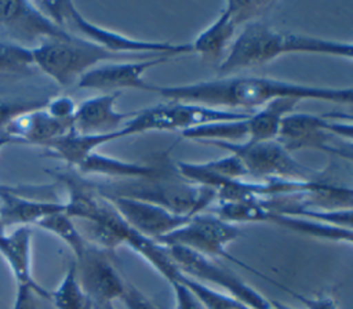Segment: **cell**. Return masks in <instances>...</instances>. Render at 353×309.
Listing matches in <instances>:
<instances>
[{
  "instance_id": "obj_31",
  "label": "cell",
  "mask_w": 353,
  "mask_h": 309,
  "mask_svg": "<svg viewBox=\"0 0 353 309\" xmlns=\"http://www.w3.org/2000/svg\"><path fill=\"white\" fill-rule=\"evenodd\" d=\"M203 168L210 174L222 179H245L247 171L240 159L232 153L216 160L201 163Z\"/></svg>"
},
{
  "instance_id": "obj_19",
  "label": "cell",
  "mask_w": 353,
  "mask_h": 309,
  "mask_svg": "<svg viewBox=\"0 0 353 309\" xmlns=\"http://www.w3.org/2000/svg\"><path fill=\"white\" fill-rule=\"evenodd\" d=\"M47 103V102H46ZM73 128V121L62 120L51 114L46 105L15 117L4 130L3 137L8 142L44 146L50 141L66 134Z\"/></svg>"
},
{
  "instance_id": "obj_5",
  "label": "cell",
  "mask_w": 353,
  "mask_h": 309,
  "mask_svg": "<svg viewBox=\"0 0 353 309\" xmlns=\"http://www.w3.org/2000/svg\"><path fill=\"white\" fill-rule=\"evenodd\" d=\"M30 52L33 66L61 87L77 84L92 68L123 58L73 33L63 39L43 41L30 48Z\"/></svg>"
},
{
  "instance_id": "obj_24",
  "label": "cell",
  "mask_w": 353,
  "mask_h": 309,
  "mask_svg": "<svg viewBox=\"0 0 353 309\" xmlns=\"http://www.w3.org/2000/svg\"><path fill=\"white\" fill-rule=\"evenodd\" d=\"M247 119L207 123V124L197 126V127L189 128L186 131H182L181 135L186 139L197 141L201 143L212 142V141L244 142L248 139Z\"/></svg>"
},
{
  "instance_id": "obj_20",
  "label": "cell",
  "mask_w": 353,
  "mask_h": 309,
  "mask_svg": "<svg viewBox=\"0 0 353 309\" xmlns=\"http://www.w3.org/2000/svg\"><path fill=\"white\" fill-rule=\"evenodd\" d=\"M168 164H142L106 156L99 152L90 154L77 168L81 177H102L106 181H127L161 175L168 171Z\"/></svg>"
},
{
  "instance_id": "obj_18",
  "label": "cell",
  "mask_w": 353,
  "mask_h": 309,
  "mask_svg": "<svg viewBox=\"0 0 353 309\" xmlns=\"http://www.w3.org/2000/svg\"><path fill=\"white\" fill-rule=\"evenodd\" d=\"M32 229L17 226L6 232L0 225V255L10 268L17 286L30 288L39 298L50 299V291L36 281L32 273Z\"/></svg>"
},
{
  "instance_id": "obj_37",
  "label": "cell",
  "mask_w": 353,
  "mask_h": 309,
  "mask_svg": "<svg viewBox=\"0 0 353 309\" xmlns=\"http://www.w3.org/2000/svg\"><path fill=\"white\" fill-rule=\"evenodd\" d=\"M10 142H8V139L6 138V137H3V135H0V150L6 146V145H8Z\"/></svg>"
},
{
  "instance_id": "obj_21",
  "label": "cell",
  "mask_w": 353,
  "mask_h": 309,
  "mask_svg": "<svg viewBox=\"0 0 353 309\" xmlns=\"http://www.w3.org/2000/svg\"><path fill=\"white\" fill-rule=\"evenodd\" d=\"M121 139L120 131L106 135H88L76 132L73 128L66 134L50 141L44 145L50 157L58 159L65 164L77 168L90 154L97 152L99 146Z\"/></svg>"
},
{
  "instance_id": "obj_35",
  "label": "cell",
  "mask_w": 353,
  "mask_h": 309,
  "mask_svg": "<svg viewBox=\"0 0 353 309\" xmlns=\"http://www.w3.org/2000/svg\"><path fill=\"white\" fill-rule=\"evenodd\" d=\"M37 295L25 286H17V292L11 309H39Z\"/></svg>"
},
{
  "instance_id": "obj_25",
  "label": "cell",
  "mask_w": 353,
  "mask_h": 309,
  "mask_svg": "<svg viewBox=\"0 0 353 309\" xmlns=\"http://www.w3.org/2000/svg\"><path fill=\"white\" fill-rule=\"evenodd\" d=\"M36 226L50 232L51 235L62 240L70 248L76 259L83 255V252L88 246V240L79 230L74 219L66 215L65 211L54 212L44 217L36 223Z\"/></svg>"
},
{
  "instance_id": "obj_15",
  "label": "cell",
  "mask_w": 353,
  "mask_h": 309,
  "mask_svg": "<svg viewBox=\"0 0 353 309\" xmlns=\"http://www.w3.org/2000/svg\"><path fill=\"white\" fill-rule=\"evenodd\" d=\"M102 197L117 211L130 228L153 240H159L160 237L171 233L190 218L178 215L164 207L143 200L121 196Z\"/></svg>"
},
{
  "instance_id": "obj_14",
  "label": "cell",
  "mask_w": 353,
  "mask_h": 309,
  "mask_svg": "<svg viewBox=\"0 0 353 309\" xmlns=\"http://www.w3.org/2000/svg\"><path fill=\"white\" fill-rule=\"evenodd\" d=\"M170 57H148L138 61H110L103 62L87 73L77 81L79 88H92L110 92L124 88L148 91L149 83L145 81V73L161 63H165Z\"/></svg>"
},
{
  "instance_id": "obj_22",
  "label": "cell",
  "mask_w": 353,
  "mask_h": 309,
  "mask_svg": "<svg viewBox=\"0 0 353 309\" xmlns=\"http://www.w3.org/2000/svg\"><path fill=\"white\" fill-rule=\"evenodd\" d=\"M301 101L292 98H279L254 110L247 119L248 139L247 141H268L276 139L281 120L285 114L294 112Z\"/></svg>"
},
{
  "instance_id": "obj_11",
  "label": "cell",
  "mask_w": 353,
  "mask_h": 309,
  "mask_svg": "<svg viewBox=\"0 0 353 309\" xmlns=\"http://www.w3.org/2000/svg\"><path fill=\"white\" fill-rule=\"evenodd\" d=\"M0 30L18 46L33 48L70 33L46 15L34 1L0 0Z\"/></svg>"
},
{
  "instance_id": "obj_32",
  "label": "cell",
  "mask_w": 353,
  "mask_h": 309,
  "mask_svg": "<svg viewBox=\"0 0 353 309\" xmlns=\"http://www.w3.org/2000/svg\"><path fill=\"white\" fill-rule=\"evenodd\" d=\"M127 309H161L148 295L131 283H125V288L120 298Z\"/></svg>"
},
{
  "instance_id": "obj_27",
  "label": "cell",
  "mask_w": 353,
  "mask_h": 309,
  "mask_svg": "<svg viewBox=\"0 0 353 309\" xmlns=\"http://www.w3.org/2000/svg\"><path fill=\"white\" fill-rule=\"evenodd\" d=\"M48 301L55 309H84L87 306L90 301L80 286L74 262L70 263L57 288L50 291Z\"/></svg>"
},
{
  "instance_id": "obj_13",
  "label": "cell",
  "mask_w": 353,
  "mask_h": 309,
  "mask_svg": "<svg viewBox=\"0 0 353 309\" xmlns=\"http://www.w3.org/2000/svg\"><path fill=\"white\" fill-rule=\"evenodd\" d=\"M80 286L92 305L120 299L125 283L105 251L90 244L74 262Z\"/></svg>"
},
{
  "instance_id": "obj_36",
  "label": "cell",
  "mask_w": 353,
  "mask_h": 309,
  "mask_svg": "<svg viewBox=\"0 0 353 309\" xmlns=\"http://www.w3.org/2000/svg\"><path fill=\"white\" fill-rule=\"evenodd\" d=\"M92 305V303H91ZM92 309H114L113 303L109 302V303H98V305H92Z\"/></svg>"
},
{
  "instance_id": "obj_23",
  "label": "cell",
  "mask_w": 353,
  "mask_h": 309,
  "mask_svg": "<svg viewBox=\"0 0 353 309\" xmlns=\"http://www.w3.org/2000/svg\"><path fill=\"white\" fill-rule=\"evenodd\" d=\"M265 222L274 223L280 228L310 236L314 239H321L334 243H347L350 244L353 240V229L336 226L314 219H307L302 217H292V215H283L277 212H272L268 210V217Z\"/></svg>"
},
{
  "instance_id": "obj_17",
  "label": "cell",
  "mask_w": 353,
  "mask_h": 309,
  "mask_svg": "<svg viewBox=\"0 0 353 309\" xmlns=\"http://www.w3.org/2000/svg\"><path fill=\"white\" fill-rule=\"evenodd\" d=\"M120 91L94 95L76 106L73 116V130L88 135H106L120 131L134 116V112H120L116 109Z\"/></svg>"
},
{
  "instance_id": "obj_2",
  "label": "cell",
  "mask_w": 353,
  "mask_h": 309,
  "mask_svg": "<svg viewBox=\"0 0 353 309\" xmlns=\"http://www.w3.org/2000/svg\"><path fill=\"white\" fill-rule=\"evenodd\" d=\"M287 54H321L352 59L353 44L283 32L254 19L247 22L239 36L233 39L226 57L218 66V73L223 76L240 69L262 66Z\"/></svg>"
},
{
  "instance_id": "obj_39",
  "label": "cell",
  "mask_w": 353,
  "mask_h": 309,
  "mask_svg": "<svg viewBox=\"0 0 353 309\" xmlns=\"http://www.w3.org/2000/svg\"><path fill=\"white\" fill-rule=\"evenodd\" d=\"M1 43H3V40H0V44H1Z\"/></svg>"
},
{
  "instance_id": "obj_33",
  "label": "cell",
  "mask_w": 353,
  "mask_h": 309,
  "mask_svg": "<svg viewBox=\"0 0 353 309\" xmlns=\"http://www.w3.org/2000/svg\"><path fill=\"white\" fill-rule=\"evenodd\" d=\"M285 292L295 297L306 309H338L334 299L327 295H319V297H306L299 292H295L284 286H280Z\"/></svg>"
},
{
  "instance_id": "obj_10",
  "label": "cell",
  "mask_w": 353,
  "mask_h": 309,
  "mask_svg": "<svg viewBox=\"0 0 353 309\" xmlns=\"http://www.w3.org/2000/svg\"><path fill=\"white\" fill-rule=\"evenodd\" d=\"M335 137H353L352 124L338 123L325 116L305 112H291L284 116L277 134V141L290 152L301 149H317L332 154H343L342 149L331 145Z\"/></svg>"
},
{
  "instance_id": "obj_12",
  "label": "cell",
  "mask_w": 353,
  "mask_h": 309,
  "mask_svg": "<svg viewBox=\"0 0 353 309\" xmlns=\"http://www.w3.org/2000/svg\"><path fill=\"white\" fill-rule=\"evenodd\" d=\"M273 4L270 1H225L214 22L201 30L190 43L192 51L205 58H218L232 44L240 25L254 21Z\"/></svg>"
},
{
  "instance_id": "obj_7",
  "label": "cell",
  "mask_w": 353,
  "mask_h": 309,
  "mask_svg": "<svg viewBox=\"0 0 353 309\" xmlns=\"http://www.w3.org/2000/svg\"><path fill=\"white\" fill-rule=\"evenodd\" d=\"M204 143L237 156L247 171V177L256 178L258 181H312L320 178L317 171L301 164L277 139L244 142L212 141Z\"/></svg>"
},
{
  "instance_id": "obj_30",
  "label": "cell",
  "mask_w": 353,
  "mask_h": 309,
  "mask_svg": "<svg viewBox=\"0 0 353 309\" xmlns=\"http://www.w3.org/2000/svg\"><path fill=\"white\" fill-rule=\"evenodd\" d=\"M47 99L3 97L0 98V135H3L7 126L19 114L44 106Z\"/></svg>"
},
{
  "instance_id": "obj_29",
  "label": "cell",
  "mask_w": 353,
  "mask_h": 309,
  "mask_svg": "<svg viewBox=\"0 0 353 309\" xmlns=\"http://www.w3.org/2000/svg\"><path fill=\"white\" fill-rule=\"evenodd\" d=\"M33 68L30 48L3 40L0 44V74L29 73Z\"/></svg>"
},
{
  "instance_id": "obj_16",
  "label": "cell",
  "mask_w": 353,
  "mask_h": 309,
  "mask_svg": "<svg viewBox=\"0 0 353 309\" xmlns=\"http://www.w3.org/2000/svg\"><path fill=\"white\" fill-rule=\"evenodd\" d=\"M65 211L63 200L28 195L26 188L0 185V225L3 229L36 225L44 217Z\"/></svg>"
},
{
  "instance_id": "obj_34",
  "label": "cell",
  "mask_w": 353,
  "mask_h": 309,
  "mask_svg": "<svg viewBox=\"0 0 353 309\" xmlns=\"http://www.w3.org/2000/svg\"><path fill=\"white\" fill-rule=\"evenodd\" d=\"M170 286L174 291L176 309H204L196 297L182 283L172 281Z\"/></svg>"
},
{
  "instance_id": "obj_28",
  "label": "cell",
  "mask_w": 353,
  "mask_h": 309,
  "mask_svg": "<svg viewBox=\"0 0 353 309\" xmlns=\"http://www.w3.org/2000/svg\"><path fill=\"white\" fill-rule=\"evenodd\" d=\"M214 214L230 223L265 222L268 217V208L258 199L219 201V206L215 208Z\"/></svg>"
},
{
  "instance_id": "obj_4",
  "label": "cell",
  "mask_w": 353,
  "mask_h": 309,
  "mask_svg": "<svg viewBox=\"0 0 353 309\" xmlns=\"http://www.w3.org/2000/svg\"><path fill=\"white\" fill-rule=\"evenodd\" d=\"M37 7L48 15L57 25L69 33L80 36L103 50L125 57L124 54H149L161 57H175L193 52L190 43H170V41H153L141 40L125 36L123 33L98 26L87 21L76 8L72 1H34Z\"/></svg>"
},
{
  "instance_id": "obj_9",
  "label": "cell",
  "mask_w": 353,
  "mask_h": 309,
  "mask_svg": "<svg viewBox=\"0 0 353 309\" xmlns=\"http://www.w3.org/2000/svg\"><path fill=\"white\" fill-rule=\"evenodd\" d=\"M165 248L183 275L237 298L251 309H274L273 301L263 297L236 273L216 265L211 258L182 247Z\"/></svg>"
},
{
  "instance_id": "obj_26",
  "label": "cell",
  "mask_w": 353,
  "mask_h": 309,
  "mask_svg": "<svg viewBox=\"0 0 353 309\" xmlns=\"http://www.w3.org/2000/svg\"><path fill=\"white\" fill-rule=\"evenodd\" d=\"M175 281L182 283L201 303L204 309H251L237 298L219 291L211 286L197 281L181 272Z\"/></svg>"
},
{
  "instance_id": "obj_8",
  "label": "cell",
  "mask_w": 353,
  "mask_h": 309,
  "mask_svg": "<svg viewBox=\"0 0 353 309\" xmlns=\"http://www.w3.org/2000/svg\"><path fill=\"white\" fill-rule=\"evenodd\" d=\"M241 236L240 228L215 214H196L182 226L156 240L164 247H182L207 258H225L251 272H256L228 254L226 247Z\"/></svg>"
},
{
  "instance_id": "obj_6",
  "label": "cell",
  "mask_w": 353,
  "mask_h": 309,
  "mask_svg": "<svg viewBox=\"0 0 353 309\" xmlns=\"http://www.w3.org/2000/svg\"><path fill=\"white\" fill-rule=\"evenodd\" d=\"M251 113L241 110L210 108L189 102L167 101L141 110H135L134 116L120 130L121 139L130 135L143 134L149 131H186L189 128L214 121L241 120Z\"/></svg>"
},
{
  "instance_id": "obj_3",
  "label": "cell",
  "mask_w": 353,
  "mask_h": 309,
  "mask_svg": "<svg viewBox=\"0 0 353 309\" xmlns=\"http://www.w3.org/2000/svg\"><path fill=\"white\" fill-rule=\"evenodd\" d=\"M87 179V178H85ZM101 196H121L164 207L178 215L193 217L216 200L214 189L190 183L181 178L176 170L150 178L127 181H88Z\"/></svg>"
},
{
  "instance_id": "obj_38",
  "label": "cell",
  "mask_w": 353,
  "mask_h": 309,
  "mask_svg": "<svg viewBox=\"0 0 353 309\" xmlns=\"http://www.w3.org/2000/svg\"><path fill=\"white\" fill-rule=\"evenodd\" d=\"M84 309H92V305H91V302H88V303H87V306H85Z\"/></svg>"
},
{
  "instance_id": "obj_1",
  "label": "cell",
  "mask_w": 353,
  "mask_h": 309,
  "mask_svg": "<svg viewBox=\"0 0 353 309\" xmlns=\"http://www.w3.org/2000/svg\"><path fill=\"white\" fill-rule=\"evenodd\" d=\"M148 91L157 92L167 101L189 102L210 108L252 113L273 99H314L334 103H352L350 87H319L261 76L218 77L179 86H153Z\"/></svg>"
}]
</instances>
